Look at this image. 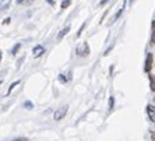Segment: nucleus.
Segmentation results:
<instances>
[{"label":"nucleus","mask_w":155,"mask_h":141,"mask_svg":"<svg viewBox=\"0 0 155 141\" xmlns=\"http://www.w3.org/2000/svg\"><path fill=\"white\" fill-rule=\"evenodd\" d=\"M0 84H2V81H0Z\"/></svg>","instance_id":"23"},{"label":"nucleus","mask_w":155,"mask_h":141,"mask_svg":"<svg viewBox=\"0 0 155 141\" xmlns=\"http://www.w3.org/2000/svg\"><path fill=\"white\" fill-rule=\"evenodd\" d=\"M8 6H10V0H6V2H0V10H7Z\"/></svg>","instance_id":"8"},{"label":"nucleus","mask_w":155,"mask_h":141,"mask_svg":"<svg viewBox=\"0 0 155 141\" xmlns=\"http://www.w3.org/2000/svg\"><path fill=\"white\" fill-rule=\"evenodd\" d=\"M151 44H155V21L152 22V35H151Z\"/></svg>","instance_id":"9"},{"label":"nucleus","mask_w":155,"mask_h":141,"mask_svg":"<svg viewBox=\"0 0 155 141\" xmlns=\"http://www.w3.org/2000/svg\"><path fill=\"white\" fill-rule=\"evenodd\" d=\"M2 56H3V53H2V51H0V60H2Z\"/></svg>","instance_id":"22"},{"label":"nucleus","mask_w":155,"mask_h":141,"mask_svg":"<svg viewBox=\"0 0 155 141\" xmlns=\"http://www.w3.org/2000/svg\"><path fill=\"white\" fill-rule=\"evenodd\" d=\"M147 113H148V117H150V120L155 123V106L154 105H148L147 106Z\"/></svg>","instance_id":"5"},{"label":"nucleus","mask_w":155,"mask_h":141,"mask_svg":"<svg viewBox=\"0 0 155 141\" xmlns=\"http://www.w3.org/2000/svg\"><path fill=\"white\" fill-rule=\"evenodd\" d=\"M46 2H48V3H51L52 6H53V4H54V2H53V0H46Z\"/></svg>","instance_id":"18"},{"label":"nucleus","mask_w":155,"mask_h":141,"mask_svg":"<svg viewBox=\"0 0 155 141\" xmlns=\"http://www.w3.org/2000/svg\"><path fill=\"white\" fill-rule=\"evenodd\" d=\"M17 3H18V4H21V3H24V0H17Z\"/></svg>","instance_id":"20"},{"label":"nucleus","mask_w":155,"mask_h":141,"mask_svg":"<svg viewBox=\"0 0 155 141\" xmlns=\"http://www.w3.org/2000/svg\"><path fill=\"white\" fill-rule=\"evenodd\" d=\"M24 106H25V108H28V109H32V102H29V101H27L25 103H24Z\"/></svg>","instance_id":"15"},{"label":"nucleus","mask_w":155,"mask_h":141,"mask_svg":"<svg viewBox=\"0 0 155 141\" xmlns=\"http://www.w3.org/2000/svg\"><path fill=\"white\" fill-rule=\"evenodd\" d=\"M18 84H20V81H15V83H13V84H11V85H10V88H8V92H7V95L10 94V92H11V91H13V90H14L15 87H17Z\"/></svg>","instance_id":"12"},{"label":"nucleus","mask_w":155,"mask_h":141,"mask_svg":"<svg viewBox=\"0 0 155 141\" xmlns=\"http://www.w3.org/2000/svg\"><path fill=\"white\" fill-rule=\"evenodd\" d=\"M70 3H71V0H63L61 2V8H67L70 6Z\"/></svg>","instance_id":"10"},{"label":"nucleus","mask_w":155,"mask_h":141,"mask_svg":"<svg viewBox=\"0 0 155 141\" xmlns=\"http://www.w3.org/2000/svg\"><path fill=\"white\" fill-rule=\"evenodd\" d=\"M59 80H60L61 83H67V81H69V80L64 77V74H60V76H59Z\"/></svg>","instance_id":"14"},{"label":"nucleus","mask_w":155,"mask_h":141,"mask_svg":"<svg viewBox=\"0 0 155 141\" xmlns=\"http://www.w3.org/2000/svg\"><path fill=\"white\" fill-rule=\"evenodd\" d=\"M151 67H152V53H148L147 54V60H145L144 70L147 73H150V71H151Z\"/></svg>","instance_id":"4"},{"label":"nucleus","mask_w":155,"mask_h":141,"mask_svg":"<svg viewBox=\"0 0 155 141\" xmlns=\"http://www.w3.org/2000/svg\"><path fill=\"white\" fill-rule=\"evenodd\" d=\"M8 22H10V18H6V20L3 21V24H8Z\"/></svg>","instance_id":"17"},{"label":"nucleus","mask_w":155,"mask_h":141,"mask_svg":"<svg viewBox=\"0 0 155 141\" xmlns=\"http://www.w3.org/2000/svg\"><path fill=\"white\" fill-rule=\"evenodd\" d=\"M106 2H108V0H102V2H101V6H104V4L106 3Z\"/></svg>","instance_id":"19"},{"label":"nucleus","mask_w":155,"mask_h":141,"mask_svg":"<svg viewBox=\"0 0 155 141\" xmlns=\"http://www.w3.org/2000/svg\"><path fill=\"white\" fill-rule=\"evenodd\" d=\"M32 53L35 57H39V56H42V54L45 53V48H43L42 45H36V46L32 49Z\"/></svg>","instance_id":"3"},{"label":"nucleus","mask_w":155,"mask_h":141,"mask_svg":"<svg viewBox=\"0 0 155 141\" xmlns=\"http://www.w3.org/2000/svg\"><path fill=\"white\" fill-rule=\"evenodd\" d=\"M69 31H70V25H67L66 28L61 29L60 32H59V35H58V41H61V39H63V38H64V35H67V34H69Z\"/></svg>","instance_id":"6"},{"label":"nucleus","mask_w":155,"mask_h":141,"mask_svg":"<svg viewBox=\"0 0 155 141\" xmlns=\"http://www.w3.org/2000/svg\"><path fill=\"white\" fill-rule=\"evenodd\" d=\"M20 48H21V44H17L14 48H13V51H11V53H13V54H15V53H17V52H18V49H20Z\"/></svg>","instance_id":"13"},{"label":"nucleus","mask_w":155,"mask_h":141,"mask_svg":"<svg viewBox=\"0 0 155 141\" xmlns=\"http://www.w3.org/2000/svg\"><path fill=\"white\" fill-rule=\"evenodd\" d=\"M76 53L78 54V56H81V57L88 56V54H90V46H88V44H87V42H81V44L76 48Z\"/></svg>","instance_id":"1"},{"label":"nucleus","mask_w":155,"mask_h":141,"mask_svg":"<svg viewBox=\"0 0 155 141\" xmlns=\"http://www.w3.org/2000/svg\"><path fill=\"white\" fill-rule=\"evenodd\" d=\"M124 6H126V2H124V3H123L122 8H120V10H119V11H117V13H116V15H115V17H113V18H112V21H110V22H112V24H113V22H115V21H116V20H119V17H120V15H122V14H123V10H124Z\"/></svg>","instance_id":"7"},{"label":"nucleus","mask_w":155,"mask_h":141,"mask_svg":"<svg viewBox=\"0 0 155 141\" xmlns=\"http://www.w3.org/2000/svg\"><path fill=\"white\" fill-rule=\"evenodd\" d=\"M150 84H151V91H155V78H154V76H150Z\"/></svg>","instance_id":"11"},{"label":"nucleus","mask_w":155,"mask_h":141,"mask_svg":"<svg viewBox=\"0 0 155 141\" xmlns=\"http://www.w3.org/2000/svg\"><path fill=\"white\" fill-rule=\"evenodd\" d=\"M109 109H113V97H110L109 99Z\"/></svg>","instance_id":"16"},{"label":"nucleus","mask_w":155,"mask_h":141,"mask_svg":"<svg viewBox=\"0 0 155 141\" xmlns=\"http://www.w3.org/2000/svg\"><path fill=\"white\" fill-rule=\"evenodd\" d=\"M67 109H69V106H67V105H64V106H61V108H59L58 110L54 112V115H53L54 120H56V122H59V120L63 119V117L66 116V113H67Z\"/></svg>","instance_id":"2"},{"label":"nucleus","mask_w":155,"mask_h":141,"mask_svg":"<svg viewBox=\"0 0 155 141\" xmlns=\"http://www.w3.org/2000/svg\"><path fill=\"white\" fill-rule=\"evenodd\" d=\"M152 141H155V134H152Z\"/></svg>","instance_id":"21"}]
</instances>
